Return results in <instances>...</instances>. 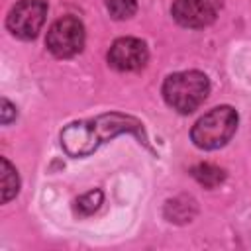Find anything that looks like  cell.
Wrapping results in <instances>:
<instances>
[{
	"instance_id": "obj_1",
	"label": "cell",
	"mask_w": 251,
	"mask_h": 251,
	"mask_svg": "<svg viewBox=\"0 0 251 251\" xmlns=\"http://www.w3.org/2000/svg\"><path fill=\"white\" fill-rule=\"evenodd\" d=\"M120 133H133L137 139L145 141L141 122L135 118L122 114H102L92 120L69 124L61 131V145L71 157H86Z\"/></svg>"
},
{
	"instance_id": "obj_2",
	"label": "cell",
	"mask_w": 251,
	"mask_h": 251,
	"mask_svg": "<svg viewBox=\"0 0 251 251\" xmlns=\"http://www.w3.org/2000/svg\"><path fill=\"white\" fill-rule=\"evenodd\" d=\"M208 92H210V80L200 71L175 73V75L167 76L163 82L165 102L180 114L194 112L206 100Z\"/></svg>"
},
{
	"instance_id": "obj_3",
	"label": "cell",
	"mask_w": 251,
	"mask_h": 251,
	"mask_svg": "<svg viewBox=\"0 0 251 251\" xmlns=\"http://www.w3.org/2000/svg\"><path fill=\"white\" fill-rule=\"evenodd\" d=\"M237 127V114L231 106H218L204 114L192 127L190 137L200 149H218L226 145Z\"/></svg>"
},
{
	"instance_id": "obj_4",
	"label": "cell",
	"mask_w": 251,
	"mask_h": 251,
	"mask_svg": "<svg viewBox=\"0 0 251 251\" xmlns=\"http://www.w3.org/2000/svg\"><path fill=\"white\" fill-rule=\"evenodd\" d=\"M45 43H47V49L59 59L75 57L76 53L82 51V45H84L82 22L73 16H65V18L57 20L49 27Z\"/></svg>"
},
{
	"instance_id": "obj_5",
	"label": "cell",
	"mask_w": 251,
	"mask_h": 251,
	"mask_svg": "<svg viewBox=\"0 0 251 251\" xmlns=\"http://www.w3.org/2000/svg\"><path fill=\"white\" fill-rule=\"evenodd\" d=\"M45 0H20L8 14L6 25L20 39H33L45 24Z\"/></svg>"
},
{
	"instance_id": "obj_6",
	"label": "cell",
	"mask_w": 251,
	"mask_h": 251,
	"mask_svg": "<svg viewBox=\"0 0 251 251\" xmlns=\"http://www.w3.org/2000/svg\"><path fill=\"white\" fill-rule=\"evenodd\" d=\"M222 8V0H175L173 18L184 27H204L212 24Z\"/></svg>"
},
{
	"instance_id": "obj_7",
	"label": "cell",
	"mask_w": 251,
	"mask_h": 251,
	"mask_svg": "<svg viewBox=\"0 0 251 251\" xmlns=\"http://www.w3.org/2000/svg\"><path fill=\"white\" fill-rule=\"evenodd\" d=\"M147 57H149L147 45L135 37H120L112 43V47L108 51L110 67L116 71H122V73L141 69L147 63Z\"/></svg>"
},
{
	"instance_id": "obj_8",
	"label": "cell",
	"mask_w": 251,
	"mask_h": 251,
	"mask_svg": "<svg viewBox=\"0 0 251 251\" xmlns=\"http://www.w3.org/2000/svg\"><path fill=\"white\" fill-rule=\"evenodd\" d=\"M192 176H194L200 184H204V186H208V188L218 186V184L226 178L224 171H222L220 167L210 165V163H200V165H196V167L192 169Z\"/></svg>"
},
{
	"instance_id": "obj_9",
	"label": "cell",
	"mask_w": 251,
	"mask_h": 251,
	"mask_svg": "<svg viewBox=\"0 0 251 251\" xmlns=\"http://www.w3.org/2000/svg\"><path fill=\"white\" fill-rule=\"evenodd\" d=\"M20 188V178L16 169L10 165L6 157H2V202H10Z\"/></svg>"
},
{
	"instance_id": "obj_10",
	"label": "cell",
	"mask_w": 251,
	"mask_h": 251,
	"mask_svg": "<svg viewBox=\"0 0 251 251\" xmlns=\"http://www.w3.org/2000/svg\"><path fill=\"white\" fill-rule=\"evenodd\" d=\"M104 2H106V10L116 20H127L137 10V2L135 0H104Z\"/></svg>"
},
{
	"instance_id": "obj_11",
	"label": "cell",
	"mask_w": 251,
	"mask_h": 251,
	"mask_svg": "<svg viewBox=\"0 0 251 251\" xmlns=\"http://www.w3.org/2000/svg\"><path fill=\"white\" fill-rule=\"evenodd\" d=\"M102 204V192L100 190H90L86 194H82L76 200V212L80 216H90L92 212H96Z\"/></svg>"
},
{
	"instance_id": "obj_12",
	"label": "cell",
	"mask_w": 251,
	"mask_h": 251,
	"mask_svg": "<svg viewBox=\"0 0 251 251\" xmlns=\"http://www.w3.org/2000/svg\"><path fill=\"white\" fill-rule=\"evenodd\" d=\"M0 106H2V124H4V126H8V124L16 118V108H14L6 98H2Z\"/></svg>"
}]
</instances>
